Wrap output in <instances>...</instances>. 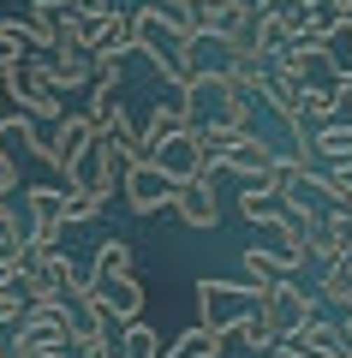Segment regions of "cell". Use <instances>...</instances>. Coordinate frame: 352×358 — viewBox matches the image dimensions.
Returning a JSON list of instances; mask_svg holds the SVG:
<instances>
[{
    "instance_id": "7",
    "label": "cell",
    "mask_w": 352,
    "mask_h": 358,
    "mask_svg": "<svg viewBox=\"0 0 352 358\" xmlns=\"http://www.w3.org/2000/svg\"><path fill=\"white\" fill-rule=\"evenodd\" d=\"M24 221L36 245H60L66 239V185H24Z\"/></svg>"
},
{
    "instance_id": "5",
    "label": "cell",
    "mask_w": 352,
    "mask_h": 358,
    "mask_svg": "<svg viewBox=\"0 0 352 358\" xmlns=\"http://www.w3.org/2000/svg\"><path fill=\"white\" fill-rule=\"evenodd\" d=\"M120 192H126V203L138 209V215H162V209H174V192H179V179L167 173L162 162H132L126 179H120Z\"/></svg>"
},
{
    "instance_id": "8",
    "label": "cell",
    "mask_w": 352,
    "mask_h": 358,
    "mask_svg": "<svg viewBox=\"0 0 352 358\" xmlns=\"http://www.w3.org/2000/svg\"><path fill=\"white\" fill-rule=\"evenodd\" d=\"M174 215L185 221L191 233H215V227H221V197H215V173H191V179H179V192H174Z\"/></svg>"
},
{
    "instance_id": "3",
    "label": "cell",
    "mask_w": 352,
    "mask_h": 358,
    "mask_svg": "<svg viewBox=\"0 0 352 358\" xmlns=\"http://www.w3.org/2000/svg\"><path fill=\"white\" fill-rule=\"evenodd\" d=\"M257 310V287L251 281H215V275H203L197 281V322H209V329L221 334H239V322Z\"/></svg>"
},
{
    "instance_id": "34",
    "label": "cell",
    "mask_w": 352,
    "mask_h": 358,
    "mask_svg": "<svg viewBox=\"0 0 352 358\" xmlns=\"http://www.w3.org/2000/svg\"><path fill=\"white\" fill-rule=\"evenodd\" d=\"M304 6H311L316 18H328V24H335V18H352V0H304Z\"/></svg>"
},
{
    "instance_id": "43",
    "label": "cell",
    "mask_w": 352,
    "mask_h": 358,
    "mask_svg": "<svg viewBox=\"0 0 352 358\" xmlns=\"http://www.w3.org/2000/svg\"><path fill=\"white\" fill-rule=\"evenodd\" d=\"M72 358H78V352H72Z\"/></svg>"
},
{
    "instance_id": "30",
    "label": "cell",
    "mask_w": 352,
    "mask_h": 358,
    "mask_svg": "<svg viewBox=\"0 0 352 358\" xmlns=\"http://www.w3.org/2000/svg\"><path fill=\"white\" fill-rule=\"evenodd\" d=\"M275 358H328V352H316L304 334H281V341H275Z\"/></svg>"
},
{
    "instance_id": "2",
    "label": "cell",
    "mask_w": 352,
    "mask_h": 358,
    "mask_svg": "<svg viewBox=\"0 0 352 358\" xmlns=\"http://www.w3.org/2000/svg\"><path fill=\"white\" fill-rule=\"evenodd\" d=\"M42 54H48V48H42ZM42 54H24V60L6 72V102L24 108V114H30V120H42V126H60L66 108H60V90H54L48 60H42Z\"/></svg>"
},
{
    "instance_id": "31",
    "label": "cell",
    "mask_w": 352,
    "mask_h": 358,
    "mask_svg": "<svg viewBox=\"0 0 352 358\" xmlns=\"http://www.w3.org/2000/svg\"><path fill=\"white\" fill-rule=\"evenodd\" d=\"M96 90H126V60H96Z\"/></svg>"
},
{
    "instance_id": "29",
    "label": "cell",
    "mask_w": 352,
    "mask_h": 358,
    "mask_svg": "<svg viewBox=\"0 0 352 358\" xmlns=\"http://www.w3.org/2000/svg\"><path fill=\"white\" fill-rule=\"evenodd\" d=\"M30 155H36V162H48L54 173H60V138H54V126H36L30 131V143H24Z\"/></svg>"
},
{
    "instance_id": "33",
    "label": "cell",
    "mask_w": 352,
    "mask_h": 358,
    "mask_svg": "<svg viewBox=\"0 0 352 358\" xmlns=\"http://www.w3.org/2000/svg\"><path fill=\"white\" fill-rule=\"evenodd\" d=\"M24 179H18V162H13V150H0V197H13Z\"/></svg>"
},
{
    "instance_id": "12",
    "label": "cell",
    "mask_w": 352,
    "mask_h": 358,
    "mask_svg": "<svg viewBox=\"0 0 352 358\" xmlns=\"http://www.w3.org/2000/svg\"><path fill=\"white\" fill-rule=\"evenodd\" d=\"M299 275V263H293L287 251H269V245H245V281L257 287V293H269V287L293 281Z\"/></svg>"
},
{
    "instance_id": "18",
    "label": "cell",
    "mask_w": 352,
    "mask_h": 358,
    "mask_svg": "<svg viewBox=\"0 0 352 358\" xmlns=\"http://www.w3.org/2000/svg\"><path fill=\"white\" fill-rule=\"evenodd\" d=\"M90 275L96 281H113V275H138V251L126 239H101L96 257H90Z\"/></svg>"
},
{
    "instance_id": "36",
    "label": "cell",
    "mask_w": 352,
    "mask_h": 358,
    "mask_svg": "<svg viewBox=\"0 0 352 358\" xmlns=\"http://www.w3.org/2000/svg\"><path fill=\"white\" fill-rule=\"evenodd\" d=\"M30 358H72V346H36Z\"/></svg>"
},
{
    "instance_id": "11",
    "label": "cell",
    "mask_w": 352,
    "mask_h": 358,
    "mask_svg": "<svg viewBox=\"0 0 352 358\" xmlns=\"http://www.w3.org/2000/svg\"><path fill=\"white\" fill-rule=\"evenodd\" d=\"M90 54L96 60H126V54H138V30H132V13H101L90 18Z\"/></svg>"
},
{
    "instance_id": "41",
    "label": "cell",
    "mask_w": 352,
    "mask_h": 358,
    "mask_svg": "<svg viewBox=\"0 0 352 358\" xmlns=\"http://www.w3.org/2000/svg\"><path fill=\"white\" fill-rule=\"evenodd\" d=\"M167 6H179V13H185V0H167Z\"/></svg>"
},
{
    "instance_id": "4",
    "label": "cell",
    "mask_w": 352,
    "mask_h": 358,
    "mask_svg": "<svg viewBox=\"0 0 352 358\" xmlns=\"http://www.w3.org/2000/svg\"><path fill=\"white\" fill-rule=\"evenodd\" d=\"M72 329H78L72 299H30L24 317H18V329H6V334H18V341L36 352V346H72Z\"/></svg>"
},
{
    "instance_id": "6",
    "label": "cell",
    "mask_w": 352,
    "mask_h": 358,
    "mask_svg": "<svg viewBox=\"0 0 352 358\" xmlns=\"http://www.w3.org/2000/svg\"><path fill=\"white\" fill-rule=\"evenodd\" d=\"M257 310H263L281 334H293V329H304V322L323 310V299H316L311 287H299V275H293V281H281V287H269V293H257Z\"/></svg>"
},
{
    "instance_id": "15",
    "label": "cell",
    "mask_w": 352,
    "mask_h": 358,
    "mask_svg": "<svg viewBox=\"0 0 352 358\" xmlns=\"http://www.w3.org/2000/svg\"><path fill=\"white\" fill-rule=\"evenodd\" d=\"M239 215L251 227H269L281 215V185L275 179H239Z\"/></svg>"
},
{
    "instance_id": "38",
    "label": "cell",
    "mask_w": 352,
    "mask_h": 358,
    "mask_svg": "<svg viewBox=\"0 0 352 358\" xmlns=\"http://www.w3.org/2000/svg\"><path fill=\"white\" fill-rule=\"evenodd\" d=\"M340 329H346V352H352V310H346V317H340Z\"/></svg>"
},
{
    "instance_id": "21",
    "label": "cell",
    "mask_w": 352,
    "mask_h": 358,
    "mask_svg": "<svg viewBox=\"0 0 352 358\" xmlns=\"http://www.w3.org/2000/svg\"><path fill=\"white\" fill-rule=\"evenodd\" d=\"M120 352L126 358H167V341L138 317V322H120Z\"/></svg>"
},
{
    "instance_id": "24",
    "label": "cell",
    "mask_w": 352,
    "mask_h": 358,
    "mask_svg": "<svg viewBox=\"0 0 352 358\" xmlns=\"http://www.w3.org/2000/svg\"><path fill=\"white\" fill-rule=\"evenodd\" d=\"M328 78H352V18H335L328 24Z\"/></svg>"
},
{
    "instance_id": "40",
    "label": "cell",
    "mask_w": 352,
    "mask_h": 358,
    "mask_svg": "<svg viewBox=\"0 0 352 358\" xmlns=\"http://www.w3.org/2000/svg\"><path fill=\"white\" fill-rule=\"evenodd\" d=\"M340 90H346V96H352V78H340Z\"/></svg>"
},
{
    "instance_id": "1",
    "label": "cell",
    "mask_w": 352,
    "mask_h": 358,
    "mask_svg": "<svg viewBox=\"0 0 352 358\" xmlns=\"http://www.w3.org/2000/svg\"><path fill=\"white\" fill-rule=\"evenodd\" d=\"M132 30H138V54H150L155 72L174 90H185L191 72H197V30H191V18L179 6H167V0H143L132 13Z\"/></svg>"
},
{
    "instance_id": "9",
    "label": "cell",
    "mask_w": 352,
    "mask_h": 358,
    "mask_svg": "<svg viewBox=\"0 0 352 358\" xmlns=\"http://www.w3.org/2000/svg\"><path fill=\"white\" fill-rule=\"evenodd\" d=\"M275 162H281L275 143L257 138V131H245V138L221 155V173H233V179H275Z\"/></svg>"
},
{
    "instance_id": "27",
    "label": "cell",
    "mask_w": 352,
    "mask_h": 358,
    "mask_svg": "<svg viewBox=\"0 0 352 358\" xmlns=\"http://www.w3.org/2000/svg\"><path fill=\"white\" fill-rule=\"evenodd\" d=\"M24 305H30V287L13 281V275H0V329H18Z\"/></svg>"
},
{
    "instance_id": "17",
    "label": "cell",
    "mask_w": 352,
    "mask_h": 358,
    "mask_svg": "<svg viewBox=\"0 0 352 358\" xmlns=\"http://www.w3.org/2000/svg\"><path fill=\"white\" fill-rule=\"evenodd\" d=\"M346 233H352V215L346 209H328V215L316 221V233H311V263H335L340 245H346Z\"/></svg>"
},
{
    "instance_id": "26",
    "label": "cell",
    "mask_w": 352,
    "mask_h": 358,
    "mask_svg": "<svg viewBox=\"0 0 352 358\" xmlns=\"http://www.w3.org/2000/svg\"><path fill=\"white\" fill-rule=\"evenodd\" d=\"M316 192H323L335 209L352 215V167H323V173H316Z\"/></svg>"
},
{
    "instance_id": "16",
    "label": "cell",
    "mask_w": 352,
    "mask_h": 358,
    "mask_svg": "<svg viewBox=\"0 0 352 358\" xmlns=\"http://www.w3.org/2000/svg\"><path fill=\"white\" fill-rule=\"evenodd\" d=\"M101 131H108V138H113V150L126 155V162H150V155H155L150 131H143L138 120L126 114V108H113V114H108V126H101Z\"/></svg>"
},
{
    "instance_id": "23",
    "label": "cell",
    "mask_w": 352,
    "mask_h": 358,
    "mask_svg": "<svg viewBox=\"0 0 352 358\" xmlns=\"http://www.w3.org/2000/svg\"><path fill=\"white\" fill-rule=\"evenodd\" d=\"M316 299L323 305H335L340 317L352 310V268H340V263H323V281H316Z\"/></svg>"
},
{
    "instance_id": "32",
    "label": "cell",
    "mask_w": 352,
    "mask_h": 358,
    "mask_svg": "<svg viewBox=\"0 0 352 358\" xmlns=\"http://www.w3.org/2000/svg\"><path fill=\"white\" fill-rule=\"evenodd\" d=\"M18 233H30V221L13 209V197H0V239H18Z\"/></svg>"
},
{
    "instance_id": "39",
    "label": "cell",
    "mask_w": 352,
    "mask_h": 358,
    "mask_svg": "<svg viewBox=\"0 0 352 358\" xmlns=\"http://www.w3.org/2000/svg\"><path fill=\"white\" fill-rule=\"evenodd\" d=\"M0 358H13V352H6V329H0Z\"/></svg>"
},
{
    "instance_id": "42",
    "label": "cell",
    "mask_w": 352,
    "mask_h": 358,
    "mask_svg": "<svg viewBox=\"0 0 352 358\" xmlns=\"http://www.w3.org/2000/svg\"><path fill=\"white\" fill-rule=\"evenodd\" d=\"M340 358H352V352H340Z\"/></svg>"
},
{
    "instance_id": "20",
    "label": "cell",
    "mask_w": 352,
    "mask_h": 358,
    "mask_svg": "<svg viewBox=\"0 0 352 358\" xmlns=\"http://www.w3.org/2000/svg\"><path fill=\"white\" fill-rule=\"evenodd\" d=\"M340 108H346V90L340 84H316V78L304 84V126H328Z\"/></svg>"
},
{
    "instance_id": "28",
    "label": "cell",
    "mask_w": 352,
    "mask_h": 358,
    "mask_svg": "<svg viewBox=\"0 0 352 358\" xmlns=\"http://www.w3.org/2000/svg\"><path fill=\"white\" fill-rule=\"evenodd\" d=\"M101 209H108V197H101V192H78V185H66V221H72V227L96 221Z\"/></svg>"
},
{
    "instance_id": "19",
    "label": "cell",
    "mask_w": 352,
    "mask_h": 358,
    "mask_svg": "<svg viewBox=\"0 0 352 358\" xmlns=\"http://www.w3.org/2000/svg\"><path fill=\"white\" fill-rule=\"evenodd\" d=\"M227 352V334L209 329V322H197V329H185L174 346H167V358H221Z\"/></svg>"
},
{
    "instance_id": "37",
    "label": "cell",
    "mask_w": 352,
    "mask_h": 358,
    "mask_svg": "<svg viewBox=\"0 0 352 358\" xmlns=\"http://www.w3.org/2000/svg\"><path fill=\"white\" fill-rule=\"evenodd\" d=\"M340 268H352V233H346V245H340V257H335Z\"/></svg>"
},
{
    "instance_id": "14",
    "label": "cell",
    "mask_w": 352,
    "mask_h": 358,
    "mask_svg": "<svg viewBox=\"0 0 352 358\" xmlns=\"http://www.w3.org/2000/svg\"><path fill=\"white\" fill-rule=\"evenodd\" d=\"M275 72H281V78H299V84H311L316 72H328V48H323V42H304V36H293L287 48L275 54Z\"/></svg>"
},
{
    "instance_id": "25",
    "label": "cell",
    "mask_w": 352,
    "mask_h": 358,
    "mask_svg": "<svg viewBox=\"0 0 352 358\" xmlns=\"http://www.w3.org/2000/svg\"><path fill=\"white\" fill-rule=\"evenodd\" d=\"M239 341H245V352H275V341H281V329L263 317V310H251V317L239 322Z\"/></svg>"
},
{
    "instance_id": "22",
    "label": "cell",
    "mask_w": 352,
    "mask_h": 358,
    "mask_svg": "<svg viewBox=\"0 0 352 358\" xmlns=\"http://www.w3.org/2000/svg\"><path fill=\"white\" fill-rule=\"evenodd\" d=\"M293 334H304V341H311L316 352H328V358H340V352H346V329H340L335 317H323V310H316V317L304 322V329H293Z\"/></svg>"
},
{
    "instance_id": "10",
    "label": "cell",
    "mask_w": 352,
    "mask_h": 358,
    "mask_svg": "<svg viewBox=\"0 0 352 358\" xmlns=\"http://www.w3.org/2000/svg\"><path fill=\"white\" fill-rule=\"evenodd\" d=\"M42 60H48V78H54V90H90L96 84V54L84 48V42H60V48H48L42 54Z\"/></svg>"
},
{
    "instance_id": "35",
    "label": "cell",
    "mask_w": 352,
    "mask_h": 358,
    "mask_svg": "<svg viewBox=\"0 0 352 358\" xmlns=\"http://www.w3.org/2000/svg\"><path fill=\"white\" fill-rule=\"evenodd\" d=\"M78 13H84V18H101V13H113V0H78Z\"/></svg>"
},
{
    "instance_id": "13",
    "label": "cell",
    "mask_w": 352,
    "mask_h": 358,
    "mask_svg": "<svg viewBox=\"0 0 352 358\" xmlns=\"http://www.w3.org/2000/svg\"><path fill=\"white\" fill-rule=\"evenodd\" d=\"M96 293H101V310H108L113 322H138V317H143V281H138V275L96 281Z\"/></svg>"
}]
</instances>
